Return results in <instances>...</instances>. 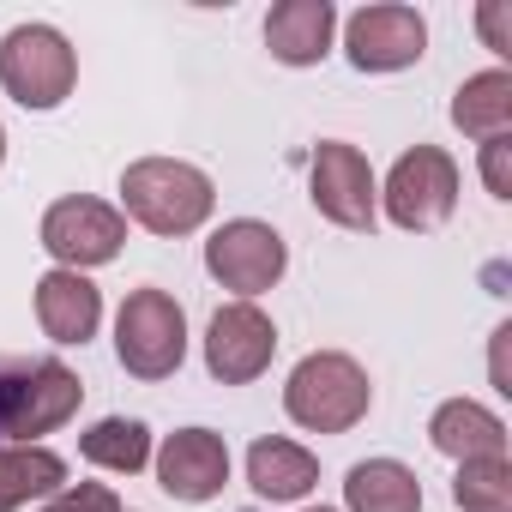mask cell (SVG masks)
Masks as SVG:
<instances>
[{"mask_svg": "<svg viewBox=\"0 0 512 512\" xmlns=\"http://www.w3.org/2000/svg\"><path fill=\"white\" fill-rule=\"evenodd\" d=\"M506 151H512V139H488V145H482V181H488V193H494V199H512Z\"/></svg>", "mask_w": 512, "mask_h": 512, "instance_id": "24", "label": "cell"}, {"mask_svg": "<svg viewBox=\"0 0 512 512\" xmlns=\"http://www.w3.org/2000/svg\"><path fill=\"white\" fill-rule=\"evenodd\" d=\"M0 163H7V127H0Z\"/></svg>", "mask_w": 512, "mask_h": 512, "instance_id": "25", "label": "cell"}, {"mask_svg": "<svg viewBox=\"0 0 512 512\" xmlns=\"http://www.w3.org/2000/svg\"><path fill=\"white\" fill-rule=\"evenodd\" d=\"M85 398V380L67 368V362H37L31 380L19 386V404H13V434L7 446H37V434L61 428Z\"/></svg>", "mask_w": 512, "mask_h": 512, "instance_id": "14", "label": "cell"}, {"mask_svg": "<svg viewBox=\"0 0 512 512\" xmlns=\"http://www.w3.org/2000/svg\"><path fill=\"white\" fill-rule=\"evenodd\" d=\"M67 488V458L49 446H0V512H19L25 500H49Z\"/></svg>", "mask_w": 512, "mask_h": 512, "instance_id": "19", "label": "cell"}, {"mask_svg": "<svg viewBox=\"0 0 512 512\" xmlns=\"http://www.w3.org/2000/svg\"><path fill=\"white\" fill-rule=\"evenodd\" d=\"M428 446L470 464V458H506V422L482 410L476 398H446L428 422Z\"/></svg>", "mask_w": 512, "mask_h": 512, "instance_id": "15", "label": "cell"}, {"mask_svg": "<svg viewBox=\"0 0 512 512\" xmlns=\"http://www.w3.org/2000/svg\"><path fill=\"white\" fill-rule=\"evenodd\" d=\"M37 326L55 344H91L103 326V290L85 272H43L37 278Z\"/></svg>", "mask_w": 512, "mask_h": 512, "instance_id": "13", "label": "cell"}, {"mask_svg": "<svg viewBox=\"0 0 512 512\" xmlns=\"http://www.w3.org/2000/svg\"><path fill=\"white\" fill-rule=\"evenodd\" d=\"M37 362H19V356H0V446L13 434V404H19V386L31 380Z\"/></svg>", "mask_w": 512, "mask_h": 512, "instance_id": "23", "label": "cell"}, {"mask_svg": "<svg viewBox=\"0 0 512 512\" xmlns=\"http://www.w3.org/2000/svg\"><path fill=\"white\" fill-rule=\"evenodd\" d=\"M284 266H290V247H284V235H278L272 223H260V217H229V223L211 229V241H205V272H211L223 290H235L241 302L266 296V290L284 278Z\"/></svg>", "mask_w": 512, "mask_h": 512, "instance_id": "5", "label": "cell"}, {"mask_svg": "<svg viewBox=\"0 0 512 512\" xmlns=\"http://www.w3.org/2000/svg\"><path fill=\"white\" fill-rule=\"evenodd\" d=\"M278 356V326L272 314H260L253 302H229L211 314L205 326V368L217 386H247V380H260Z\"/></svg>", "mask_w": 512, "mask_h": 512, "instance_id": "9", "label": "cell"}, {"mask_svg": "<svg viewBox=\"0 0 512 512\" xmlns=\"http://www.w3.org/2000/svg\"><path fill=\"white\" fill-rule=\"evenodd\" d=\"M308 199L320 217H332L338 229H374L380 217V187H374V169L356 145L344 139H320L314 157H308Z\"/></svg>", "mask_w": 512, "mask_h": 512, "instance_id": "8", "label": "cell"}, {"mask_svg": "<svg viewBox=\"0 0 512 512\" xmlns=\"http://www.w3.org/2000/svg\"><path fill=\"white\" fill-rule=\"evenodd\" d=\"M79 452H85L97 470H109V476H133V470L151 464V428L133 422V416H103V422L79 440Z\"/></svg>", "mask_w": 512, "mask_h": 512, "instance_id": "20", "label": "cell"}, {"mask_svg": "<svg viewBox=\"0 0 512 512\" xmlns=\"http://www.w3.org/2000/svg\"><path fill=\"white\" fill-rule=\"evenodd\" d=\"M43 512H121V500L109 482H67L43 500Z\"/></svg>", "mask_w": 512, "mask_h": 512, "instance_id": "22", "label": "cell"}, {"mask_svg": "<svg viewBox=\"0 0 512 512\" xmlns=\"http://www.w3.org/2000/svg\"><path fill=\"white\" fill-rule=\"evenodd\" d=\"M43 247L55 253L61 272H91V266H109L115 253L127 247V217L103 199H85V193H67L43 211Z\"/></svg>", "mask_w": 512, "mask_h": 512, "instance_id": "7", "label": "cell"}, {"mask_svg": "<svg viewBox=\"0 0 512 512\" xmlns=\"http://www.w3.org/2000/svg\"><path fill=\"white\" fill-rule=\"evenodd\" d=\"M458 512H512V464L506 458H470L452 476Z\"/></svg>", "mask_w": 512, "mask_h": 512, "instance_id": "21", "label": "cell"}, {"mask_svg": "<svg viewBox=\"0 0 512 512\" xmlns=\"http://www.w3.org/2000/svg\"><path fill=\"white\" fill-rule=\"evenodd\" d=\"M314 482H320V458L308 446L278 440V434L247 446V488L260 500H308Z\"/></svg>", "mask_w": 512, "mask_h": 512, "instance_id": "16", "label": "cell"}, {"mask_svg": "<svg viewBox=\"0 0 512 512\" xmlns=\"http://www.w3.org/2000/svg\"><path fill=\"white\" fill-rule=\"evenodd\" d=\"M121 205L151 235H193L211 217L217 187L205 169H193L181 157H139L121 169Z\"/></svg>", "mask_w": 512, "mask_h": 512, "instance_id": "1", "label": "cell"}, {"mask_svg": "<svg viewBox=\"0 0 512 512\" xmlns=\"http://www.w3.org/2000/svg\"><path fill=\"white\" fill-rule=\"evenodd\" d=\"M452 127H458L464 139H476V145L512 139V73L488 67V73L464 79L458 97H452Z\"/></svg>", "mask_w": 512, "mask_h": 512, "instance_id": "17", "label": "cell"}, {"mask_svg": "<svg viewBox=\"0 0 512 512\" xmlns=\"http://www.w3.org/2000/svg\"><path fill=\"white\" fill-rule=\"evenodd\" d=\"M386 217L398 229H440L452 211H458V163L440 151V145H416L392 163L386 175Z\"/></svg>", "mask_w": 512, "mask_h": 512, "instance_id": "6", "label": "cell"}, {"mask_svg": "<svg viewBox=\"0 0 512 512\" xmlns=\"http://www.w3.org/2000/svg\"><path fill=\"white\" fill-rule=\"evenodd\" d=\"M374 404V386H368V368L344 350H314L290 368V386H284V410L296 428L308 434H350Z\"/></svg>", "mask_w": 512, "mask_h": 512, "instance_id": "2", "label": "cell"}, {"mask_svg": "<svg viewBox=\"0 0 512 512\" xmlns=\"http://www.w3.org/2000/svg\"><path fill=\"white\" fill-rule=\"evenodd\" d=\"M338 37V7L332 0H278L266 13V49L284 67H320Z\"/></svg>", "mask_w": 512, "mask_h": 512, "instance_id": "12", "label": "cell"}, {"mask_svg": "<svg viewBox=\"0 0 512 512\" xmlns=\"http://www.w3.org/2000/svg\"><path fill=\"white\" fill-rule=\"evenodd\" d=\"M79 85V55L55 25H13L0 37V91L19 109H61Z\"/></svg>", "mask_w": 512, "mask_h": 512, "instance_id": "3", "label": "cell"}, {"mask_svg": "<svg viewBox=\"0 0 512 512\" xmlns=\"http://www.w3.org/2000/svg\"><path fill=\"white\" fill-rule=\"evenodd\" d=\"M344 506L350 512H422V482L398 458H362L344 476Z\"/></svg>", "mask_w": 512, "mask_h": 512, "instance_id": "18", "label": "cell"}, {"mask_svg": "<svg viewBox=\"0 0 512 512\" xmlns=\"http://www.w3.org/2000/svg\"><path fill=\"white\" fill-rule=\"evenodd\" d=\"M115 356L133 380H169L187 362V314L169 290H133L115 314Z\"/></svg>", "mask_w": 512, "mask_h": 512, "instance_id": "4", "label": "cell"}, {"mask_svg": "<svg viewBox=\"0 0 512 512\" xmlns=\"http://www.w3.org/2000/svg\"><path fill=\"white\" fill-rule=\"evenodd\" d=\"M308 512H338V506H308Z\"/></svg>", "mask_w": 512, "mask_h": 512, "instance_id": "26", "label": "cell"}, {"mask_svg": "<svg viewBox=\"0 0 512 512\" xmlns=\"http://www.w3.org/2000/svg\"><path fill=\"white\" fill-rule=\"evenodd\" d=\"M344 49L356 73H404L428 55V25L416 7H398V0H380V7L350 13L344 25Z\"/></svg>", "mask_w": 512, "mask_h": 512, "instance_id": "10", "label": "cell"}, {"mask_svg": "<svg viewBox=\"0 0 512 512\" xmlns=\"http://www.w3.org/2000/svg\"><path fill=\"white\" fill-rule=\"evenodd\" d=\"M157 482H163V494H175L187 506L217 500L223 482H229V446H223V434H211V428H175L157 446Z\"/></svg>", "mask_w": 512, "mask_h": 512, "instance_id": "11", "label": "cell"}]
</instances>
